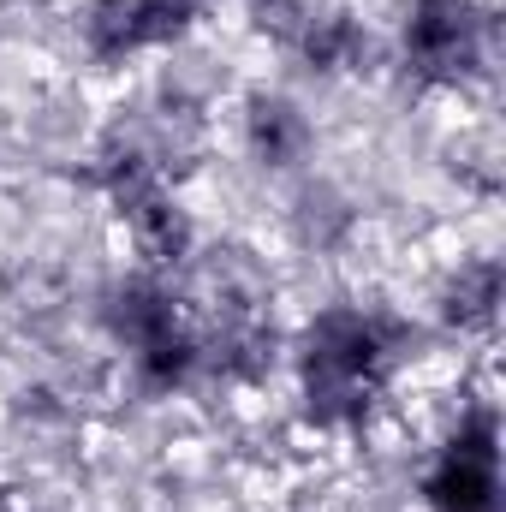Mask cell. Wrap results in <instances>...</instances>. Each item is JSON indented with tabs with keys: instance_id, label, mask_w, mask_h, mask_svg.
<instances>
[{
	"instance_id": "cell-1",
	"label": "cell",
	"mask_w": 506,
	"mask_h": 512,
	"mask_svg": "<svg viewBox=\"0 0 506 512\" xmlns=\"http://www.w3.org/2000/svg\"><path fill=\"white\" fill-rule=\"evenodd\" d=\"M435 512H495V459H471V453H447L441 477L429 483Z\"/></svg>"
}]
</instances>
